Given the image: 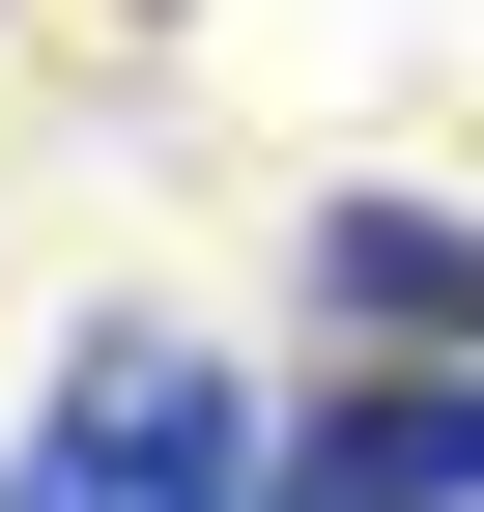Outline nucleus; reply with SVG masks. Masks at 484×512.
Wrapping results in <instances>:
<instances>
[{
  "label": "nucleus",
  "instance_id": "obj_1",
  "mask_svg": "<svg viewBox=\"0 0 484 512\" xmlns=\"http://www.w3.org/2000/svg\"><path fill=\"white\" fill-rule=\"evenodd\" d=\"M285 285H314L371 370H484V200H314Z\"/></svg>",
  "mask_w": 484,
  "mask_h": 512
},
{
  "label": "nucleus",
  "instance_id": "obj_2",
  "mask_svg": "<svg viewBox=\"0 0 484 512\" xmlns=\"http://www.w3.org/2000/svg\"><path fill=\"white\" fill-rule=\"evenodd\" d=\"M285 512H484V370H342L285 427Z\"/></svg>",
  "mask_w": 484,
  "mask_h": 512
},
{
  "label": "nucleus",
  "instance_id": "obj_3",
  "mask_svg": "<svg viewBox=\"0 0 484 512\" xmlns=\"http://www.w3.org/2000/svg\"><path fill=\"white\" fill-rule=\"evenodd\" d=\"M0 512H57V484H0Z\"/></svg>",
  "mask_w": 484,
  "mask_h": 512
}]
</instances>
